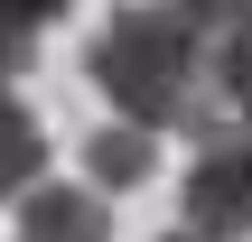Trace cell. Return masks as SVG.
I'll use <instances>...</instances> for the list:
<instances>
[{
  "label": "cell",
  "mask_w": 252,
  "mask_h": 242,
  "mask_svg": "<svg viewBox=\"0 0 252 242\" xmlns=\"http://www.w3.org/2000/svg\"><path fill=\"white\" fill-rule=\"evenodd\" d=\"M159 242H206V233H187V224H178V233H159Z\"/></svg>",
  "instance_id": "9c48e42d"
},
{
  "label": "cell",
  "mask_w": 252,
  "mask_h": 242,
  "mask_svg": "<svg viewBox=\"0 0 252 242\" xmlns=\"http://www.w3.org/2000/svg\"><path fill=\"white\" fill-rule=\"evenodd\" d=\"M84 75H94V93H103L122 121H140V131H187V140L224 131L215 37H206L178 0H122V9L94 28Z\"/></svg>",
  "instance_id": "6da1fadb"
},
{
  "label": "cell",
  "mask_w": 252,
  "mask_h": 242,
  "mask_svg": "<svg viewBox=\"0 0 252 242\" xmlns=\"http://www.w3.org/2000/svg\"><path fill=\"white\" fill-rule=\"evenodd\" d=\"M215 103H224V121H252V28L215 47Z\"/></svg>",
  "instance_id": "52a82bcc"
},
{
  "label": "cell",
  "mask_w": 252,
  "mask_h": 242,
  "mask_svg": "<svg viewBox=\"0 0 252 242\" xmlns=\"http://www.w3.org/2000/svg\"><path fill=\"white\" fill-rule=\"evenodd\" d=\"M47 177V121L19 103V84L0 75V205H19L28 187Z\"/></svg>",
  "instance_id": "5b68a950"
},
{
  "label": "cell",
  "mask_w": 252,
  "mask_h": 242,
  "mask_svg": "<svg viewBox=\"0 0 252 242\" xmlns=\"http://www.w3.org/2000/svg\"><path fill=\"white\" fill-rule=\"evenodd\" d=\"M178 224L206 242H252V121H224L196 140L178 177Z\"/></svg>",
  "instance_id": "7a4b0ae2"
},
{
  "label": "cell",
  "mask_w": 252,
  "mask_h": 242,
  "mask_svg": "<svg viewBox=\"0 0 252 242\" xmlns=\"http://www.w3.org/2000/svg\"><path fill=\"white\" fill-rule=\"evenodd\" d=\"M178 9H187V19H196V28L215 37V47H224V37H243V28H252V0H178Z\"/></svg>",
  "instance_id": "ba28073f"
},
{
  "label": "cell",
  "mask_w": 252,
  "mask_h": 242,
  "mask_svg": "<svg viewBox=\"0 0 252 242\" xmlns=\"http://www.w3.org/2000/svg\"><path fill=\"white\" fill-rule=\"evenodd\" d=\"M65 19V0H0V75L19 84L28 65H37V37Z\"/></svg>",
  "instance_id": "8992f818"
},
{
  "label": "cell",
  "mask_w": 252,
  "mask_h": 242,
  "mask_svg": "<svg viewBox=\"0 0 252 242\" xmlns=\"http://www.w3.org/2000/svg\"><path fill=\"white\" fill-rule=\"evenodd\" d=\"M19 242H112V205L103 187H28L19 196Z\"/></svg>",
  "instance_id": "3957f363"
},
{
  "label": "cell",
  "mask_w": 252,
  "mask_h": 242,
  "mask_svg": "<svg viewBox=\"0 0 252 242\" xmlns=\"http://www.w3.org/2000/svg\"><path fill=\"white\" fill-rule=\"evenodd\" d=\"M84 177L112 196V187H150V168H159V131H140V121H103V131H84Z\"/></svg>",
  "instance_id": "277c9868"
}]
</instances>
